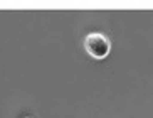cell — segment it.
<instances>
[{
	"mask_svg": "<svg viewBox=\"0 0 153 118\" xmlns=\"http://www.w3.org/2000/svg\"><path fill=\"white\" fill-rule=\"evenodd\" d=\"M84 49L91 58L104 59L111 51V42L101 32H91L84 37Z\"/></svg>",
	"mask_w": 153,
	"mask_h": 118,
	"instance_id": "6da1fadb",
	"label": "cell"
}]
</instances>
